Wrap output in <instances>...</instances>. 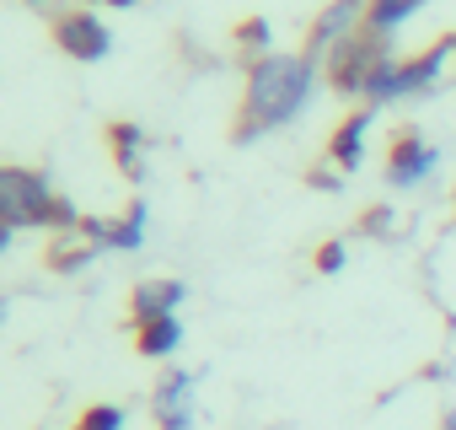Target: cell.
Segmentation results:
<instances>
[{"mask_svg": "<svg viewBox=\"0 0 456 430\" xmlns=\"http://www.w3.org/2000/svg\"><path fill=\"white\" fill-rule=\"evenodd\" d=\"M317 92V60L312 54H264L248 70V97H242V140L264 129H285Z\"/></svg>", "mask_w": 456, "mask_h": 430, "instance_id": "cell-1", "label": "cell"}, {"mask_svg": "<svg viewBox=\"0 0 456 430\" xmlns=\"http://www.w3.org/2000/svg\"><path fill=\"white\" fill-rule=\"evenodd\" d=\"M0 204H6V232L17 227H60V232H76V210L49 188L44 172L33 167H6V183H0Z\"/></svg>", "mask_w": 456, "mask_h": 430, "instance_id": "cell-2", "label": "cell"}, {"mask_svg": "<svg viewBox=\"0 0 456 430\" xmlns=\"http://www.w3.org/2000/svg\"><path fill=\"white\" fill-rule=\"evenodd\" d=\"M451 54H456V38H445V44H435V49L413 54V60H387V65L370 76V87H365V103H370V108H381V103H397V97L429 92V87L445 76Z\"/></svg>", "mask_w": 456, "mask_h": 430, "instance_id": "cell-3", "label": "cell"}, {"mask_svg": "<svg viewBox=\"0 0 456 430\" xmlns=\"http://www.w3.org/2000/svg\"><path fill=\"white\" fill-rule=\"evenodd\" d=\"M365 17H370V0H328L317 12V22H312V33H306V54L333 60L344 44H354L365 33Z\"/></svg>", "mask_w": 456, "mask_h": 430, "instance_id": "cell-4", "label": "cell"}, {"mask_svg": "<svg viewBox=\"0 0 456 430\" xmlns=\"http://www.w3.org/2000/svg\"><path fill=\"white\" fill-rule=\"evenodd\" d=\"M387 60H392L387 38H370V33H360L354 44H344V49L333 54V87H338L344 97H365L370 76H376Z\"/></svg>", "mask_w": 456, "mask_h": 430, "instance_id": "cell-5", "label": "cell"}, {"mask_svg": "<svg viewBox=\"0 0 456 430\" xmlns=\"http://www.w3.org/2000/svg\"><path fill=\"white\" fill-rule=\"evenodd\" d=\"M435 167H440V151H435L413 124L392 135V145H387V183H392V188H419Z\"/></svg>", "mask_w": 456, "mask_h": 430, "instance_id": "cell-6", "label": "cell"}, {"mask_svg": "<svg viewBox=\"0 0 456 430\" xmlns=\"http://www.w3.org/2000/svg\"><path fill=\"white\" fill-rule=\"evenodd\" d=\"M54 44L70 54V60H102L108 49H113V33L102 28V17H92V6L86 12H65L60 22H54Z\"/></svg>", "mask_w": 456, "mask_h": 430, "instance_id": "cell-7", "label": "cell"}, {"mask_svg": "<svg viewBox=\"0 0 456 430\" xmlns=\"http://www.w3.org/2000/svg\"><path fill=\"white\" fill-rule=\"evenodd\" d=\"M370 124H376V108L365 103L360 113H349V119L333 129V140H328V161H333L338 172H354V167L365 161V135H370Z\"/></svg>", "mask_w": 456, "mask_h": 430, "instance_id": "cell-8", "label": "cell"}, {"mask_svg": "<svg viewBox=\"0 0 456 430\" xmlns=\"http://www.w3.org/2000/svg\"><path fill=\"white\" fill-rule=\"evenodd\" d=\"M156 425L161 430H188L193 425V376L188 371H172L156 387Z\"/></svg>", "mask_w": 456, "mask_h": 430, "instance_id": "cell-9", "label": "cell"}, {"mask_svg": "<svg viewBox=\"0 0 456 430\" xmlns=\"http://www.w3.org/2000/svg\"><path fill=\"white\" fill-rule=\"evenodd\" d=\"M183 285L177 280H145V285H134V323H151V318H177V307H183Z\"/></svg>", "mask_w": 456, "mask_h": 430, "instance_id": "cell-10", "label": "cell"}, {"mask_svg": "<svg viewBox=\"0 0 456 430\" xmlns=\"http://www.w3.org/2000/svg\"><path fill=\"white\" fill-rule=\"evenodd\" d=\"M134 344H140V355L161 360V355H172V350L183 344V323H177V318H151V323H140Z\"/></svg>", "mask_w": 456, "mask_h": 430, "instance_id": "cell-11", "label": "cell"}, {"mask_svg": "<svg viewBox=\"0 0 456 430\" xmlns=\"http://www.w3.org/2000/svg\"><path fill=\"white\" fill-rule=\"evenodd\" d=\"M424 6V0H370V17H365V33L370 38H392L413 12Z\"/></svg>", "mask_w": 456, "mask_h": 430, "instance_id": "cell-12", "label": "cell"}, {"mask_svg": "<svg viewBox=\"0 0 456 430\" xmlns=\"http://www.w3.org/2000/svg\"><path fill=\"white\" fill-rule=\"evenodd\" d=\"M140 140H145V135H140L134 124H113V151H118V167H124L129 178H140V156H134Z\"/></svg>", "mask_w": 456, "mask_h": 430, "instance_id": "cell-13", "label": "cell"}, {"mask_svg": "<svg viewBox=\"0 0 456 430\" xmlns=\"http://www.w3.org/2000/svg\"><path fill=\"white\" fill-rule=\"evenodd\" d=\"M76 430H124V409H118V403H92V409L76 419Z\"/></svg>", "mask_w": 456, "mask_h": 430, "instance_id": "cell-14", "label": "cell"}, {"mask_svg": "<svg viewBox=\"0 0 456 430\" xmlns=\"http://www.w3.org/2000/svg\"><path fill=\"white\" fill-rule=\"evenodd\" d=\"M237 38H242V49H253L258 60L269 54V22H258V17H253V22H242V28H237Z\"/></svg>", "mask_w": 456, "mask_h": 430, "instance_id": "cell-15", "label": "cell"}, {"mask_svg": "<svg viewBox=\"0 0 456 430\" xmlns=\"http://www.w3.org/2000/svg\"><path fill=\"white\" fill-rule=\"evenodd\" d=\"M344 253H349L344 243H328V248L317 253V269H322V275H338V269H344Z\"/></svg>", "mask_w": 456, "mask_h": 430, "instance_id": "cell-16", "label": "cell"}, {"mask_svg": "<svg viewBox=\"0 0 456 430\" xmlns=\"http://www.w3.org/2000/svg\"><path fill=\"white\" fill-rule=\"evenodd\" d=\"M403 221H397V210H370V221H365V232H397Z\"/></svg>", "mask_w": 456, "mask_h": 430, "instance_id": "cell-17", "label": "cell"}, {"mask_svg": "<svg viewBox=\"0 0 456 430\" xmlns=\"http://www.w3.org/2000/svg\"><path fill=\"white\" fill-rule=\"evenodd\" d=\"M440 430H456V414H445V425H440Z\"/></svg>", "mask_w": 456, "mask_h": 430, "instance_id": "cell-18", "label": "cell"}, {"mask_svg": "<svg viewBox=\"0 0 456 430\" xmlns=\"http://www.w3.org/2000/svg\"><path fill=\"white\" fill-rule=\"evenodd\" d=\"M118 6H129V0H118Z\"/></svg>", "mask_w": 456, "mask_h": 430, "instance_id": "cell-19", "label": "cell"}]
</instances>
